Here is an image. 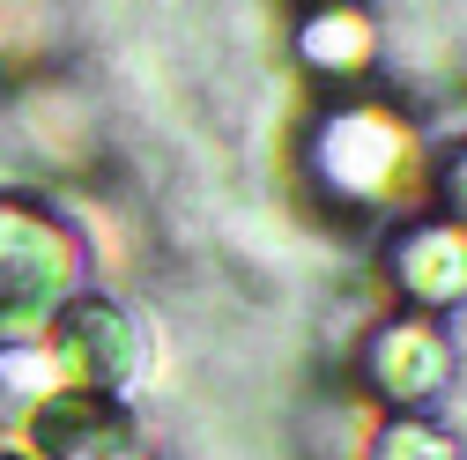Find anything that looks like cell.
Instances as JSON below:
<instances>
[{"mask_svg":"<svg viewBox=\"0 0 467 460\" xmlns=\"http://www.w3.org/2000/svg\"><path fill=\"white\" fill-rule=\"evenodd\" d=\"M45 445L52 460H111L127 445V431L104 401H60V409H45Z\"/></svg>","mask_w":467,"mask_h":460,"instance_id":"6da1fadb","label":"cell"},{"mask_svg":"<svg viewBox=\"0 0 467 460\" xmlns=\"http://www.w3.org/2000/svg\"><path fill=\"white\" fill-rule=\"evenodd\" d=\"M386 460H452L438 438H423V431H393L386 438Z\"/></svg>","mask_w":467,"mask_h":460,"instance_id":"7a4b0ae2","label":"cell"}]
</instances>
